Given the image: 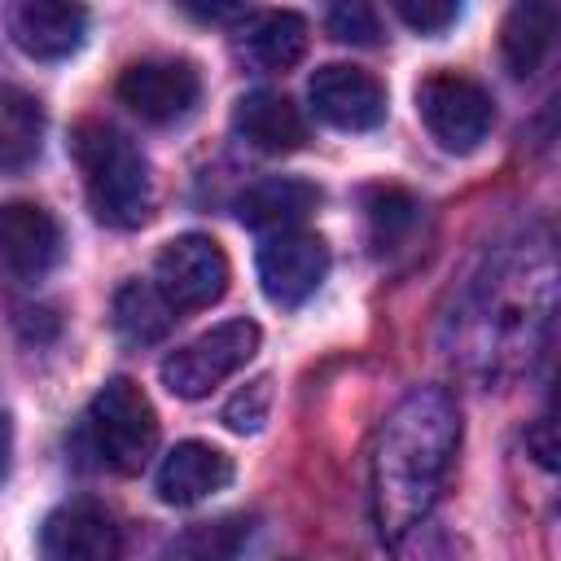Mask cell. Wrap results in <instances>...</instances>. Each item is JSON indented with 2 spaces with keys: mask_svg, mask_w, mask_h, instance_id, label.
Returning a JSON list of instances; mask_svg holds the SVG:
<instances>
[{
  "mask_svg": "<svg viewBox=\"0 0 561 561\" xmlns=\"http://www.w3.org/2000/svg\"><path fill=\"white\" fill-rule=\"evenodd\" d=\"M232 482V456L210 447V443H175L162 465H158V478H153V491L162 504H175V508H188V504H202L210 495H219L224 486Z\"/></svg>",
  "mask_w": 561,
  "mask_h": 561,
  "instance_id": "4fadbf2b",
  "label": "cell"
},
{
  "mask_svg": "<svg viewBox=\"0 0 561 561\" xmlns=\"http://www.w3.org/2000/svg\"><path fill=\"white\" fill-rule=\"evenodd\" d=\"M324 26H329V35L333 39H342V44H359V48H368V44H377L381 39V22H377V13L368 9V4H333L329 13H324Z\"/></svg>",
  "mask_w": 561,
  "mask_h": 561,
  "instance_id": "cb8c5ba5",
  "label": "cell"
},
{
  "mask_svg": "<svg viewBox=\"0 0 561 561\" xmlns=\"http://www.w3.org/2000/svg\"><path fill=\"white\" fill-rule=\"evenodd\" d=\"M272 412V377H254L224 403V425L232 434H259Z\"/></svg>",
  "mask_w": 561,
  "mask_h": 561,
  "instance_id": "603a6c76",
  "label": "cell"
},
{
  "mask_svg": "<svg viewBox=\"0 0 561 561\" xmlns=\"http://www.w3.org/2000/svg\"><path fill=\"white\" fill-rule=\"evenodd\" d=\"M70 149L83 171V188L96 219L110 228H140L153 210V175L136 140H127L110 123L88 118L75 127Z\"/></svg>",
  "mask_w": 561,
  "mask_h": 561,
  "instance_id": "3957f363",
  "label": "cell"
},
{
  "mask_svg": "<svg viewBox=\"0 0 561 561\" xmlns=\"http://www.w3.org/2000/svg\"><path fill=\"white\" fill-rule=\"evenodd\" d=\"M61 263V224L35 202L0 206V267L18 280H39Z\"/></svg>",
  "mask_w": 561,
  "mask_h": 561,
  "instance_id": "7c38bea8",
  "label": "cell"
},
{
  "mask_svg": "<svg viewBox=\"0 0 561 561\" xmlns=\"http://www.w3.org/2000/svg\"><path fill=\"white\" fill-rule=\"evenodd\" d=\"M416 219H421V206H416L408 193H399V188H377V193H368V224H373V241H377V245L399 241Z\"/></svg>",
  "mask_w": 561,
  "mask_h": 561,
  "instance_id": "7402d4cb",
  "label": "cell"
},
{
  "mask_svg": "<svg viewBox=\"0 0 561 561\" xmlns=\"http://www.w3.org/2000/svg\"><path fill=\"white\" fill-rule=\"evenodd\" d=\"M460 447V408L443 386L408 390L377 430L373 517L386 543H403L438 504Z\"/></svg>",
  "mask_w": 561,
  "mask_h": 561,
  "instance_id": "6da1fadb",
  "label": "cell"
},
{
  "mask_svg": "<svg viewBox=\"0 0 561 561\" xmlns=\"http://www.w3.org/2000/svg\"><path fill=\"white\" fill-rule=\"evenodd\" d=\"M110 320H114V329H118L123 342L149 346V342H162L175 329L180 311L158 294L153 280H127L114 294V316Z\"/></svg>",
  "mask_w": 561,
  "mask_h": 561,
  "instance_id": "ac0fdd59",
  "label": "cell"
},
{
  "mask_svg": "<svg viewBox=\"0 0 561 561\" xmlns=\"http://www.w3.org/2000/svg\"><path fill=\"white\" fill-rule=\"evenodd\" d=\"M552 316V259L543 245H508L478 276L460 316L465 355L482 377H513L530 364Z\"/></svg>",
  "mask_w": 561,
  "mask_h": 561,
  "instance_id": "7a4b0ae2",
  "label": "cell"
},
{
  "mask_svg": "<svg viewBox=\"0 0 561 561\" xmlns=\"http://www.w3.org/2000/svg\"><path fill=\"white\" fill-rule=\"evenodd\" d=\"M232 127L259 153H294L307 140V123L298 105L280 92H245L232 110Z\"/></svg>",
  "mask_w": 561,
  "mask_h": 561,
  "instance_id": "2e32d148",
  "label": "cell"
},
{
  "mask_svg": "<svg viewBox=\"0 0 561 561\" xmlns=\"http://www.w3.org/2000/svg\"><path fill=\"white\" fill-rule=\"evenodd\" d=\"M552 31H557V9L552 4H513L504 26H500V53L504 66L526 79L539 70V61L552 48Z\"/></svg>",
  "mask_w": 561,
  "mask_h": 561,
  "instance_id": "d6986e66",
  "label": "cell"
},
{
  "mask_svg": "<svg viewBox=\"0 0 561 561\" xmlns=\"http://www.w3.org/2000/svg\"><path fill=\"white\" fill-rule=\"evenodd\" d=\"M416 114L447 153H473L495 123L491 92L460 70L425 75L416 83Z\"/></svg>",
  "mask_w": 561,
  "mask_h": 561,
  "instance_id": "8992f818",
  "label": "cell"
},
{
  "mask_svg": "<svg viewBox=\"0 0 561 561\" xmlns=\"http://www.w3.org/2000/svg\"><path fill=\"white\" fill-rule=\"evenodd\" d=\"M83 430H88L96 460L123 478L140 473L158 447V412H153L149 394L127 377H110L92 394Z\"/></svg>",
  "mask_w": 561,
  "mask_h": 561,
  "instance_id": "277c9868",
  "label": "cell"
},
{
  "mask_svg": "<svg viewBox=\"0 0 561 561\" xmlns=\"http://www.w3.org/2000/svg\"><path fill=\"white\" fill-rule=\"evenodd\" d=\"M9 447H13V430H9V416L0 412V478L9 469Z\"/></svg>",
  "mask_w": 561,
  "mask_h": 561,
  "instance_id": "484cf974",
  "label": "cell"
},
{
  "mask_svg": "<svg viewBox=\"0 0 561 561\" xmlns=\"http://www.w3.org/2000/svg\"><path fill=\"white\" fill-rule=\"evenodd\" d=\"M197 96H202V75L175 57H149L118 75V101L153 127L184 123L197 110Z\"/></svg>",
  "mask_w": 561,
  "mask_h": 561,
  "instance_id": "ba28073f",
  "label": "cell"
},
{
  "mask_svg": "<svg viewBox=\"0 0 561 561\" xmlns=\"http://www.w3.org/2000/svg\"><path fill=\"white\" fill-rule=\"evenodd\" d=\"M307 53V18L294 9L245 13L241 57L259 70H294Z\"/></svg>",
  "mask_w": 561,
  "mask_h": 561,
  "instance_id": "e0dca14e",
  "label": "cell"
},
{
  "mask_svg": "<svg viewBox=\"0 0 561 561\" xmlns=\"http://www.w3.org/2000/svg\"><path fill=\"white\" fill-rule=\"evenodd\" d=\"M307 101L316 118L337 131H373L386 118V88L368 70L346 66V61L320 66L307 83Z\"/></svg>",
  "mask_w": 561,
  "mask_h": 561,
  "instance_id": "30bf717a",
  "label": "cell"
},
{
  "mask_svg": "<svg viewBox=\"0 0 561 561\" xmlns=\"http://www.w3.org/2000/svg\"><path fill=\"white\" fill-rule=\"evenodd\" d=\"M44 145V110L31 92L0 83V175L35 162Z\"/></svg>",
  "mask_w": 561,
  "mask_h": 561,
  "instance_id": "ffe728a7",
  "label": "cell"
},
{
  "mask_svg": "<svg viewBox=\"0 0 561 561\" xmlns=\"http://www.w3.org/2000/svg\"><path fill=\"white\" fill-rule=\"evenodd\" d=\"M228 276H232L228 254L206 232L171 237L153 263V285L175 311H202V307L219 302L228 289Z\"/></svg>",
  "mask_w": 561,
  "mask_h": 561,
  "instance_id": "52a82bcc",
  "label": "cell"
},
{
  "mask_svg": "<svg viewBox=\"0 0 561 561\" xmlns=\"http://www.w3.org/2000/svg\"><path fill=\"white\" fill-rule=\"evenodd\" d=\"M9 35L26 57L61 61L83 44L88 9L61 4V0H22V4L9 9Z\"/></svg>",
  "mask_w": 561,
  "mask_h": 561,
  "instance_id": "5bb4252c",
  "label": "cell"
},
{
  "mask_svg": "<svg viewBox=\"0 0 561 561\" xmlns=\"http://www.w3.org/2000/svg\"><path fill=\"white\" fill-rule=\"evenodd\" d=\"M259 342H263V333L254 320H224V324L197 333L193 342L175 346L162 359L158 377L175 399H206L215 386H224L232 373H241L254 359Z\"/></svg>",
  "mask_w": 561,
  "mask_h": 561,
  "instance_id": "5b68a950",
  "label": "cell"
},
{
  "mask_svg": "<svg viewBox=\"0 0 561 561\" xmlns=\"http://www.w3.org/2000/svg\"><path fill=\"white\" fill-rule=\"evenodd\" d=\"M320 206V188L294 175H267L237 197V219L254 232H294Z\"/></svg>",
  "mask_w": 561,
  "mask_h": 561,
  "instance_id": "9a60e30c",
  "label": "cell"
},
{
  "mask_svg": "<svg viewBox=\"0 0 561 561\" xmlns=\"http://www.w3.org/2000/svg\"><path fill=\"white\" fill-rule=\"evenodd\" d=\"M329 245L316 232H276L259 245V280L267 302L276 307H302L329 276Z\"/></svg>",
  "mask_w": 561,
  "mask_h": 561,
  "instance_id": "9c48e42d",
  "label": "cell"
},
{
  "mask_svg": "<svg viewBox=\"0 0 561 561\" xmlns=\"http://www.w3.org/2000/svg\"><path fill=\"white\" fill-rule=\"evenodd\" d=\"M118 526L96 500H66L39 526V561H118Z\"/></svg>",
  "mask_w": 561,
  "mask_h": 561,
  "instance_id": "8fae6325",
  "label": "cell"
},
{
  "mask_svg": "<svg viewBox=\"0 0 561 561\" xmlns=\"http://www.w3.org/2000/svg\"><path fill=\"white\" fill-rule=\"evenodd\" d=\"M254 526L250 517H215V522H193L175 543L171 557L175 561H241L245 543H250Z\"/></svg>",
  "mask_w": 561,
  "mask_h": 561,
  "instance_id": "44dd1931",
  "label": "cell"
},
{
  "mask_svg": "<svg viewBox=\"0 0 561 561\" xmlns=\"http://www.w3.org/2000/svg\"><path fill=\"white\" fill-rule=\"evenodd\" d=\"M394 13H399L412 31H421V35H438V31H447V26L460 18V9H456L451 0H399Z\"/></svg>",
  "mask_w": 561,
  "mask_h": 561,
  "instance_id": "d4e9b609",
  "label": "cell"
}]
</instances>
